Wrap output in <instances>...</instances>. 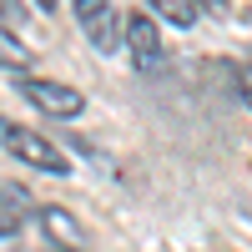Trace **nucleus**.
<instances>
[{"label":"nucleus","instance_id":"nucleus-1","mask_svg":"<svg viewBox=\"0 0 252 252\" xmlns=\"http://www.w3.org/2000/svg\"><path fill=\"white\" fill-rule=\"evenodd\" d=\"M0 146L20 161V166H35V172H51V177H71V161H66V152L51 141V136H40V131H31V126H0Z\"/></svg>","mask_w":252,"mask_h":252},{"label":"nucleus","instance_id":"nucleus-2","mask_svg":"<svg viewBox=\"0 0 252 252\" xmlns=\"http://www.w3.org/2000/svg\"><path fill=\"white\" fill-rule=\"evenodd\" d=\"M121 46L131 51V66L141 76H161L166 71V46H161V31H157V20L136 10V15H126L121 20Z\"/></svg>","mask_w":252,"mask_h":252},{"label":"nucleus","instance_id":"nucleus-3","mask_svg":"<svg viewBox=\"0 0 252 252\" xmlns=\"http://www.w3.org/2000/svg\"><path fill=\"white\" fill-rule=\"evenodd\" d=\"M20 96L31 101L35 111H46L51 121H76L86 111V96L66 81H46V76H20Z\"/></svg>","mask_w":252,"mask_h":252},{"label":"nucleus","instance_id":"nucleus-4","mask_svg":"<svg viewBox=\"0 0 252 252\" xmlns=\"http://www.w3.org/2000/svg\"><path fill=\"white\" fill-rule=\"evenodd\" d=\"M71 5H76V20H81V35L101 56H116L121 51V20L111 10V0H71Z\"/></svg>","mask_w":252,"mask_h":252},{"label":"nucleus","instance_id":"nucleus-5","mask_svg":"<svg viewBox=\"0 0 252 252\" xmlns=\"http://www.w3.org/2000/svg\"><path fill=\"white\" fill-rule=\"evenodd\" d=\"M35 217H40V227H46V242H51L56 252H91L86 227H81L71 212H61V207H35Z\"/></svg>","mask_w":252,"mask_h":252},{"label":"nucleus","instance_id":"nucleus-6","mask_svg":"<svg viewBox=\"0 0 252 252\" xmlns=\"http://www.w3.org/2000/svg\"><path fill=\"white\" fill-rule=\"evenodd\" d=\"M161 20H172L177 31H187V26H197V15H202V5L197 0H146Z\"/></svg>","mask_w":252,"mask_h":252},{"label":"nucleus","instance_id":"nucleus-7","mask_svg":"<svg viewBox=\"0 0 252 252\" xmlns=\"http://www.w3.org/2000/svg\"><path fill=\"white\" fill-rule=\"evenodd\" d=\"M0 66L15 71V76H26V71H31V51L20 46L15 31H5V26H0Z\"/></svg>","mask_w":252,"mask_h":252},{"label":"nucleus","instance_id":"nucleus-8","mask_svg":"<svg viewBox=\"0 0 252 252\" xmlns=\"http://www.w3.org/2000/svg\"><path fill=\"white\" fill-rule=\"evenodd\" d=\"M15 237H20V212H15L5 197H0V247H5V242H15Z\"/></svg>","mask_w":252,"mask_h":252},{"label":"nucleus","instance_id":"nucleus-9","mask_svg":"<svg viewBox=\"0 0 252 252\" xmlns=\"http://www.w3.org/2000/svg\"><path fill=\"white\" fill-rule=\"evenodd\" d=\"M0 26L20 31V26H26V5H20V0H0Z\"/></svg>","mask_w":252,"mask_h":252},{"label":"nucleus","instance_id":"nucleus-10","mask_svg":"<svg viewBox=\"0 0 252 252\" xmlns=\"http://www.w3.org/2000/svg\"><path fill=\"white\" fill-rule=\"evenodd\" d=\"M35 5H40V10H56V5H61V0H35Z\"/></svg>","mask_w":252,"mask_h":252},{"label":"nucleus","instance_id":"nucleus-11","mask_svg":"<svg viewBox=\"0 0 252 252\" xmlns=\"http://www.w3.org/2000/svg\"><path fill=\"white\" fill-rule=\"evenodd\" d=\"M0 126H5V121H0Z\"/></svg>","mask_w":252,"mask_h":252}]
</instances>
